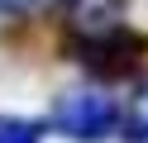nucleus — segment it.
Here are the masks:
<instances>
[{
  "instance_id": "nucleus-1",
  "label": "nucleus",
  "mask_w": 148,
  "mask_h": 143,
  "mask_svg": "<svg viewBox=\"0 0 148 143\" xmlns=\"http://www.w3.org/2000/svg\"><path fill=\"white\" fill-rule=\"evenodd\" d=\"M48 124L72 143H105L110 133H124V110L105 91H62Z\"/></svg>"
},
{
  "instance_id": "nucleus-2",
  "label": "nucleus",
  "mask_w": 148,
  "mask_h": 143,
  "mask_svg": "<svg viewBox=\"0 0 148 143\" xmlns=\"http://www.w3.org/2000/svg\"><path fill=\"white\" fill-rule=\"evenodd\" d=\"M67 53L86 72L105 76V81H124V76H138L148 67V38L119 24L110 34H100V38H67Z\"/></svg>"
},
{
  "instance_id": "nucleus-3",
  "label": "nucleus",
  "mask_w": 148,
  "mask_h": 143,
  "mask_svg": "<svg viewBox=\"0 0 148 143\" xmlns=\"http://www.w3.org/2000/svg\"><path fill=\"white\" fill-rule=\"evenodd\" d=\"M124 0H62V19H67V38H100L119 29Z\"/></svg>"
},
{
  "instance_id": "nucleus-4",
  "label": "nucleus",
  "mask_w": 148,
  "mask_h": 143,
  "mask_svg": "<svg viewBox=\"0 0 148 143\" xmlns=\"http://www.w3.org/2000/svg\"><path fill=\"white\" fill-rule=\"evenodd\" d=\"M48 119H29V114H0V143H43Z\"/></svg>"
},
{
  "instance_id": "nucleus-5",
  "label": "nucleus",
  "mask_w": 148,
  "mask_h": 143,
  "mask_svg": "<svg viewBox=\"0 0 148 143\" xmlns=\"http://www.w3.org/2000/svg\"><path fill=\"white\" fill-rule=\"evenodd\" d=\"M124 138L129 143H148V91L134 100V110L124 114Z\"/></svg>"
},
{
  "instance_id": "nucleus-6",
  "label": "nucleus",
  "mask_w": 148,
  "mask_h": 143,
  "mask_svg": "<svg viewBox=\"0 0 148 143\" xmlns=\"http://www.w3.org/2000/svg\"><path fill=\"white\" fill-rule=\"evenodd\" d=\"M38 0H0V14H24V10H34Z\"/></svg>"
}]
</instances>
